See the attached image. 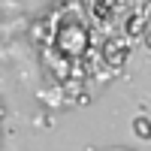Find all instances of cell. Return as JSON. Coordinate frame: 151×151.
<instances>
[{
  "mask_svg": "<svg viewBox=\"0 0 151 151\" xmlns=\"http://www.w3.org/2000/svg\"><path fill=\"white\" fill-rule=\"evenodd\" d=\"M88 45H91V30L82 21V15L79 12H64L52 30V52L67 64H76L88 55Z\"/></svg>",
  "mask_w": 151,
  "mask_h": 151,
  "instance_id": "6da1fadb",
  "label": "cell"
},
{
  "mask_svg": "<svg viewBox=\"0 0 151 151\" xmlns=\"http://www.w3.org/2000/svg\"><path fill=\"white\" fill-rule=\"evenodd\" d=\"M130 58V42L124 40H109L106 48H103V60L109 64V70H121Z\"/></svg>",
  "mask_w": 151,
  "mask_h": 151,
  "instance_id": "7a4b0ae2",
  "label": "cell"
},
{
  "mask_svg": "<svg viewBox=\"0 0 151 151\" xmlns=\"http://www.w3.org/2000/svg\"><path fill=\"white\" fill-rule=\"evenodd\" d=\"M133 133L139 136V139H151V118L139 115V118L133 121Z\"/></svg>",
  "mask_w": 151,
  "mask_h": 151,
  "instance_id": "3957f363",
  "label": "cell"
},
{
  "mask_svg": "<svg viewBox=\"0 0 151 151\" xmlns=\"http://www.w3.org/2000/svg\"><path fill=\"white\" fill-rule=\"evenodd\" d=\"M142 24H145V18H142V15H133V18L127 21V27H124V30H127V36H145L148 30L142 27Z\"/></svg>",
  "mask_w": 151,
  "mask_h": 151,
  "instance_id": "277c9868",
  "label": "cell"
},
{
  "mask_svg": "<svg viewBox=\"0 0 151 151\" xmlns=\"http://www.w3.org/2000/svg\"><path fill=\"white\" fill-rule=\"evenodd\" d=\"M145 48H151V30L145 33Z\"/></svg>",
  "mask_w": 151,
  "mask_h": 151,
  "instance_id": "5b68a950",
  "label": "cell"
}]
</instances>
